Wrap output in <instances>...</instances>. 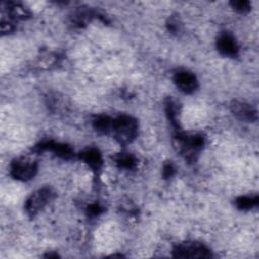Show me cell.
I'll return each instance as SVG.
<instances>
[{
  "instance_id": "7c38bea8",
  "label": "cell",
  "mask_w": 259,
  "mask_h": 259,
  "mask_svg": "<svg viewBox=\"0 0 259 259\" xmlns=\"http://www.w3.org/2000/svg\"><path fill=\"white\" fill-rule=\"evenodd\" d=\"M113 119L107 115H99L93 119V127L96 132L100 134H109L111 133Z\"/></svg>"
},
{
  "instance_id": "5bb4252c",
  "label": "cell",
  "mask_w": 259,
  "mask_h": 259,
  "mask_svg": "<svg viewBox=\"0 0 259 259\" xmlns=\"http://www.w3.org/2000/svg\"><path fill=\"white\" fill-rule=\"evenodd\" d=\"M258 201H259L258 195H245V196L238 197L235 201V204L239 209L247 210L256 206L258 204Z\"/></svg>"
},
{
  "instance_id": "2e32d148",
  "label": "cell",
  "mask_w": 259,
  "mask_h": 259,
  "mask_svg": "<svg viewBox=\"0 0 259 259\" xmlns=\"http://www.w3.org/2000/svg\"><path fill=\"white\" fill-rule=\"evenodd\" d=\"M232 5V7L241 12V13H245V12H248L251 8V5H250V2L249 1H246V0H239V1H232L230 3Z\"/></svg>"
},
{
  "instance_id": "277c9868",
  "label": "cell",
  "mask_w": 259,
  "mask_h": 259,
  "mask_svg": "<svg viewBox=\"0 0 259 259\" xmlns=\"http://www.w3.org/2000/svg\"><path fill=\"white\" fill-rule=\"evenodd\" d=\"M37 172V163L29 157H20L10 164V174L17 180L26 181L34 177Z\"/></svg>"
},
{
  "instance_id": "8992f818",
  "label": "cell",
  "mask_w": 259,
  "mask_h": 259,
  "mask_svg": "<svg viewBox=\"0 0 259 259\" xmlns=\"http://www.w3.org/2000/svg\"><path fill=\"white\" fill-rule=\"evenodd\" d=\"M173 81L180 91L187 94L194 92L198 86V82L195 75L186 70L176 72L174 74Z\"/></svg>"
},
{
  "instance_id": "5b68a950",
  "label": "cell",
  "mask_w": 259,
  "mask_h": 259,
  "mask_svg": "<svg viewBox=\"0 0 259 259\" xmlns=\"http://www.w3.org/2000/svg\"><path fill=\"white\" fill-rule=\"evenodd\" d=\"M54 193L50 187H42L34 191L25 201L24 209L29 217H34L52 199Z\"/></svg>"
},
{
  "instance_id": "30bf717a",
  "label": "cell",
  "mask_w": 259,
  "mask_h": 259,
  "mask_svg": "<svg viewBox=\"0 0 259 259\" xmlns=\"http://www.w3.org/2000/svg\"><path fill=\"white\" fill-rule=\"evenodd\" d=\"M80 159L87 164L93 171H98L102 167V156L96 148H86L79 155Z\"/></svg>"
},
{
  "instance_id": "ac0fdd59",
  "label": "cell",
  "mask_w": 259,
  "mask_h": 259,
  "mask_svg": "<svg viewBox=\"0 0 259 259\" xmlns=\"http://www.w3.org/2000/svg\"><path fill=\"white\" fill-rule=\"evenodd\" d=\"M103 211V208L98 203H93L88 207V213L92 217H96Z\"/></svg>"
},
{
  "instance_id": "6da1fadb",
  "label": "cell",
  "mask_w": 259,
  "mask_h": 259,
  "mask_svg": "<svg viewBox=\"0 0 259 259\" xmlns=\"http://www.w3.org/2000/svg\"><path fill=\"white\" fill-rule=\"evenodd\" d=\"M111 133L118 144L127 145L138 135V121L131 115H119L113 119Z\"/></svg>"
},
{
  "instance_id": "52a82bcc",
  "label": "cell",
  "mask_w": 259,
  "mask_h": 259,
  "mask_svg": "<svg viewBox=\"0 0 259 259\" xmlns=\"http://www.w3.org/2000/svg\"><path fill=\"white\" fill-rule=\"evenodd\" d=\"M232 113L242 121L253 122L257 119V110L250 104L242 101H233L230 105Z\"/></svg>"
},
{
  "instance_id": "3957f363",
  "label": "cell",
  "mask_w": 259,
  "mask_h": 259,
  "mask_svg": "<svg viewBox=\"0 0 259 259\" xmlns=\"http://www.w3.org/2000/svg\"><path fill=\"white\" fill-rule=\"evenodd\" d=\"M173 257L175 258H209L211 256L209 249L198 242H184L173 248Z\"/></svg>"
},
{
  "instance_id": "9c48e42d",
  "label": "cell",
  "mask_w": 259,
  "mask_h": 259,
  "mask_svg": "<svg viewBox=\"0 0 259 259\" xmlns=\"http://www.w3.org/2000/svg\"><path fill=\"white\" fill-rule=\"evenodd\" d=\"M217 48L219 52L226 57H236L239 53V46L236 38L228 32H223L219 35Z\"/></svg>"
},
{
  "instance_id": "e0dca14e",
  "label": "cell",
  "mask_w": 259,
  "mask_h": 259,
  "mask_svg": "<svg viewBox=\"0 0 259 259\" xmlns=\"http://www.w3.org/2000/svg\"><path fill=\"white\" fill-rule=\"evenodd\" d=\"M174 172H175V168H174V166L171 162L166 163L164 165V167H163V176H164V178L167 179V178L172 177Z\"/></svg>"
},
{
  "instance_id": "4fadbf2b",
  "label": "cell",
  "mask_w": 259,
  "mask_h": 259,
  "mask_svg": "<svg viewBox=\"0 0 259 259\" xmlns=\"http://www.w3.org/2000/svg\"><path fill=\"white\" fill-rule=\"evenodd\" d=\"M113 160L119 168L127 170L134 169L137 165V159L128 153H118L113 157Z\"/></svg>"
},
{
  "instance_id": "8fae6325",
  "label": "cell",
  "mask_w": 259,
  "mask_h": 259,
  "mask_svg": "<svg viewBox=\"0 0 259 259\" xmlns=\"http://www.w3.org/2000/svg\"><path fill=\"white\" fill-rule=\"evenodd\" d=\"M165 111L171 124L175 127L177 133H179V121H178L179 106H178V103L173 98L171 97L167 98L165 102Z\"/></svg>"
},
{
  "instance_id": "7a4b0ae2",
  "label": "cell",
  "mask_w": 259,
  "mask_h": 259,
  "mask_svg": "<svg viewBox=\"0 0 259 259\" xmlns=\"http://www.w3.org/2000/svg\"><path fill=\"white\" fill-rule=\"evenodd\" d=\"M175 148L188 161H194L204 145V140L199 135H185L177 133L175 136Z\"/></svg>"
},
{
  "instance_id": "9a60e30c",
  "label": "cell",
  "mask_w": 259,
  "mask_h": 259,
  "mask_svg": "<svg viewBox=\"0 0 259 259\" xmlns=\"http://www.w3.org/2000/svg\"><path fill=\"white\" fill-rule=\"evenodd\" d=\"M8 13L12 18L24 19L30 15L28 10L18 3H8Z\"/></svg>"
},
{
  "instance_id": "ba28073f",
  "label": "cell",
  "mask_w": 259,
  "mask_h": 259,
  "mask_svg": "<svg viewBox=\"0 0 259 259\" xmlns=\"http://www.w3.org/2000/svg\"><path fill=\"white\" fill-rule=\"evenodd\" d=\"M37 151H52L54 152L58 157L69 160L74 156L73 149L66 144L63 143H56L54 141H45L39 143L36 146Z\"/></svg>"
}]
</instances>
